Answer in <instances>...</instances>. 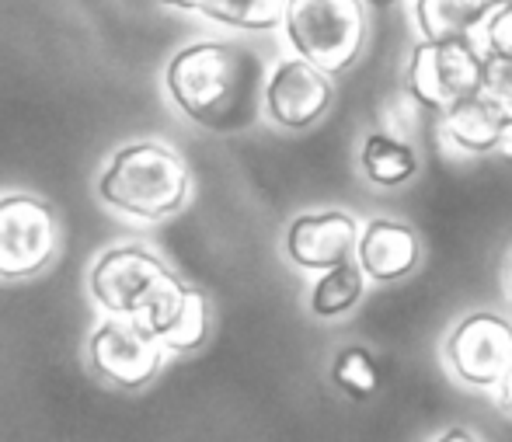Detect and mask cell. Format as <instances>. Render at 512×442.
Returning <instances> with one entry per match:
<instances>
[{
	"label": "cell",
	"mask_w": 512,
	"mask_h": 442,
	"mask_svg": "<svg viewBox=\"0 0 512 442\" xmlns=\"http://www.w3.org/2000/svg\"><path fill=\"white\" fill-rule=\"evenodd\" d=\"M283 28L297 60L335 77L363 53L366 11L359 0H286Z\"/></svg>",
	"instance_id": "277c9868"
},
{
	"label": "cell",
	"mask_w": 512,
	"mask_h": 442,
	"mask_svg": "<svg viewBox=\"0 0 512 442\" xmlns=\"http://www.w3.org/2000/svg\"><path fill=\"white\" fill-rule=\"evenodd\" d=\"M495 154H502L512 161V115L506 119V126H502V140H499V150H495Z\"/></svg>",
	"instance_id": "44dd1931"
},
{
	"label": "cell",
	"mask_w": 512,
	"mask_h": 442,
	"mask_svg": "<svg viewBox=\"0 0 512 442\" xmlns=\"http://www.w3.org/2000/svg\"><path fill=\"white\" fill-rule=\"evenodd\" d=\"M450 369L471 387H499L512 366V324L502 314H471L446 338Z\"/></svg>",
	"instance_id": "ba28073f"
},
{
	"label": "cell",
	"mask_w": 512,
	"mask_h": 442,
	"mask_svg": "<svg viewBox=\"0 0 512 442\" xmlns=\"http://www.w3.org/2000/svg\"><path fill=\"white\" fill-rule=\"evenodd\" d=\"M436 442H478V439H474L467 429H450V432H443Z\"/></svg>",
	"instance_id": "603a6c76"
},
{
	"label": "cell",
	"mask_w": 512,
	"mask_h": 442,
	"mask_svg": "<svg viewBox=\"0 0 512 442\" xmlns=\"http://www.w3.org/2000/svg\"><path fill=\"white\" fill-rule=\"evenodd\" d=\"M509 286H512V268H509Z\"/></svg>",
	"instance_id": "484cf974"
},
{
	"label": "cell",
	"mask_w": 512,
	"mask_h": 442,
	"mask_svg": "<svg viewBox=\"0 0 512 442\" xmlns=\"http://www.w3.org/2000/svg\"><path fill=\"white\" fill-rule=\"evenodd\" d=\"M359 223L342 209L297 216L286 230V255L307 272H328L335 265L356 262Z\"/></svg>",
	"instance_id": "30bf717a"
},
{
	"label": "cell",
	"mask_w": 512,
	"mask_h": 442,
	"mask_svg": "<svg viewBox=\"0 0 512 442\" xmlns=\"http://www.w3.org/2000/svg\"><path fill=\"white\" fill-rule=\"evenodd\" d=\"M91 366L119 387H143L161 373L164 349L140 317H108L88 342Z\"/></svg>",
	"instance_id": "52a82bcc"
},
{
	"label": "cell",
	"mask_w": 512,
	"mask_h": 442,
	"mask_svg": "<svg viewBox=\"0 0 512 442\" xmlns=\"http://www.w3.org/2000/svg\"><path fill=\"white\" fill-rule=\"evenodd\" d=\"M60 251V223L42 199H0V279H25L42 272Z\"/></svg>",
	"instance_id": "8992f818"
},
{
	"label": "cell",
	"mask_w": 512,
	"mask_h": 442,
	"mask_svg": "<svg viewBox=\"0 0 512 442\" xmlns=\"http://www.w3.org/2000/svg\"><path fill=\"white\" fill-rule=\"evenodd\" d=\"M481 94L492 98L512 115V63L485 60V77H481Z\"/></svg>",
	"instance_id": "ffe728a7"
},
{
	"label": "cell",
	"mask_w": 512,
	"mask_h": 442,
	"mask_svg": "<svg viewBox=\"0 0 512 442\" xmlns=\"http://www.w3.org/2000/svg\"><path fill=\"white\" fill-rule=\"evenodd\" d=\"M331 383L352 401H366L380 387V366L370 349L363 345H345L331 362Z\"/></svg>",
	"instance_id": "ac0fdd59"
},
{
	"label": "cell",
	"mask_w": 512,
	"mask_h": 442,
	"mask_svg": "<svg viewBox=\"0 0 512 442\" xmlns=\"http://www.w3.org/2000/svg\"><path fill=\"white\" fill-rule=\"evenodd\" d=\"M485 77V56L471 42H418L411 49L405 98L415 108L429 112H450L453 105L481 94Z\"/></svg>",
	"instance_id": "5b68a950"
},
{
	"label": "cell",
	"mask_w": 512,
	"mask_h": 442,
	"mask_svg": "<svg viewBox=\"0 0 512 442\" xmlns=\"http://www.w3.org/2000/svg\"><path fill=\"white\" fill-rule=\"evenodd\" d=\"M199 11L213 21L244 32H269L283 25L286 0H199Z\"/></svg>",
	"instance_id": "e0dca14e"
},
{
	"label": "cell",
	"mask_w": 512,
	"mask_h": 442,
	"mask_svg": "<svg viewBox=\"0 0 512 442\" xmlns=\"http://www.w3.org/2000/svg\"><path fill=\"white\" fill-rule=\"evenodd\" d=\"M499 394H502V404L512 411V366L506 369V376H502V383H499Z\"/></svg>",
	"instance_id": "7402d4cb"
},
{
	"label": "cell",
	"mask_w": 512,
	"mask_h": 442,
	"mask_svg": "<svg viewBox=\"0 0 512 442\" xmlns=\"http://www.w3.org/2000/svg\"><path fill=\"white\" fill-rule=\"evenodd\" d=\"M359 164H363V175L380 188H398L408 185L411 178L418 175V154L408 140L394 133H370L363 140V154H359Z\"/></svg>",
	"instance_id": "4fadbf2b"
},
{
	"label": "cell",
	"mask_w": 512,
	"mask_h": 442,
	"mask_svg": "<svg viewBox=\"0 0 512 442\" xmlns=\"http://www.w3.org/2000/svg\"><path fill=\"white\" fill-rule=\"evenodd\" d=\"M112 209L136 220H164L189 199V168L161 143H133L119 150L98 185Z\"/></svg>",
	"instance_id": "3957f363"
},
{
	"label": "cell",
	"mask_w": 512,
	"mask_h": 442,
	"mask_svg": "<svg viewBox=\"0 0 512 442\" xmlns=\"http://www.w3.org/2000/svg\"><path fill=\"white\" fill-rule=\"evenodd\" d=\"M175 105L213 133H237L258 119L265 91L262 60L237 42H196L164 74Z\"/></svg>",
	"instance_id": "6da1fadb"
},
{
	"label": "cell",
	"mask_w": 512,
	"mask_h": 442,
	"mask_svg": "<svg viewBox=\"0 0 512 442\" xmlns=\"http://www.w3.org/2000/svg\"><path fill=\"white\" fill-rule=\"evenodd\" d=\"M471 46L485 60L512 63V0H488L485 14L471 35Z\"/></svg>",
	"instance_id": "d6986e66"
},
{
	"label": "cell",
	"mask_w": 512,
	"mask_h": 442,
	"mask_svg": "<svg viewBox=\"0 0 512 442\" xmlns=\"http://www.w3.org/2000/svg\"><path fill=\"white\" fill-rule=\"evenodd\" d=\"M359 4L373 7V11H391L394 4H401V0H359Z\"/></svg>",
	"instance_id": "cb8c5ba5"
},
{
	"label": "cell",
	"mask_w": 512,
	"mask_h": 442,
	"mask_svg": "<svg viewBox=\"0 0 512 442\" xmlns=\"http://www.w3.org/2000/svg\"><path fill=\"white\" fill-rule=\"evenodd\" d=\"M488 0H415L425 42H471Z\"/></svg>",
	"instance_id": "5bb4252c"
},
{
	"label": "cell",
	"mask_w": 512,
	"mask_h": 442,
	"mask_svg": "<svg viewBox=\"0 0 512 442\" xmlns=\"http://www.w3.org/2000/svg\"><path fill=\"white\" fill-rule=\"evenodd\" d=\"M206 335H209V303L199 289L185 286V296H182V303H178V310L154 338L164 352L189 355V352L203 349Z\"/></svg>",
	"instance_id": "9a60e30c"
},
{
	"label": "cell",
	"mask_w": 512,
	"mask_h": 442,
	"mask_svg": "<svg viewBox=\"0 0 512 442\" xmlns=\"http://www.w3.org/2000/svg\"><path fill=\"white\" fill-rule=\"evenodd\" d=\"M335 88L331 77L314 70L304 60H283L265 77L262 105L272 122L283 129H307L331 108Z\"/></svg>",
	"instance_id": "9c48e42d"
},
{
	"label": "cell",
	"mask_w": 512,
	"mask_h": 442,
	"mask_svg": "<svg viewBox=\"0 0 512 442\" xmlns=\"http://www.w3.org/2000/svg\"><path fill=\"white\" fill-rule=\"evenodd\" d=\"M91 293L108 317H140L150 335L171 321L185 296V282L164 268L157 255L143 248H112L91 268Z\"/></svg>",
	"instance_id": "7a4b0ae2"
},
{
	"label": "cell",
	"mask_w": 512,
	"mask_h": 442,
	"mask_svg": "<svg viewBox=\"0 0 512 442\" xmlns=\"http://www.w3.org/2000/svg\"><path fill=\"white\" fill-rule=\"evenodd\" d=\"M506 119V108L495 105L485 94H474V98L453 105L450 112H443V133L453 147L467 150V154H495Z\"/></svg>",
	"instance_id": "7c38bea8"
},
{
	"label": "cell",
	"mask_w": 512,
	"mask_h": 442,
	"mask_svg": "<svg viewBox=\"0 0 512 442\" xmlns=\"http://www.w3.org/2000/svg\"><path fill=\"white\" fill-rule=\"evenodd\" d=\"M356 265L377 282H398L418 265V237L401 220H373L359 234Z\"/></svg>",
	"instance_id": "8fae6325"
},
{
	"label": "cell",
	"mask_w": 512,
	"mask_h": 442,
	"mask_svg": "<svg viewBox=\"0 0 512 442\" xmlns=\"http://www.w3.org/2000/svg\"><path fill=\"white\" fill-rule=\"evenodd\" d=\"M161 4H171V7H185V11H199V0H161Z\"/></svg>",
	"instance_id": "d4e9b609"
},
{
	"label": "cell",
	"mask_w": 512,
	"mask_h": 442,
	"mask_svg": "<svg viewBox=\"0 0 512 442\" xmlns=\"http://www.w3.org/2000/svg\"><path fill=\"white\" fill-rule=\"evenodd\" d=\"M363 293H366V275L359 272V265L356 262L335 265L328 272H321V279L310 289V310H314V317L331 321V317L349 314L363 300Z\"/></svg>",
	"instance_id": "2e32d148"
}]
</instances>
